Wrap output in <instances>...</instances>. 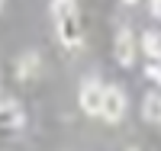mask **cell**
<instances>
[{
  "mask_svg": "<svg viewBox=\"0 0 161 151\" xmlns=\"http://www.w3.org/2000/svg\"><path fill=\"white\" fill-rule=\"evenodd\" d=\"M103 93H106V84L97 77H87L84 84H80V93H77V103L84 109L87 116H100L103 109Z\"/></svg>",
  "mask_w": 161,
  "mask_h": 151,
  "instance_id": "cell-3",
  "label": "cell"
},
{
  "mask_svg": "<svg viewBox=\"0 0 161 151\" xmlns=\"http://www.w3.org/2000/svg\"><path fill=\"white\" fill-rule=\"evenodd\" d=\"M0 10H3V0H0Z\"/></svg>",
  "mask_w": 161,
  "mask_h": 151,
  "instance_id": "cell-11",
  "label": "cell"
},
{
  "mask_svg": "<svg viewBox=\"0 0 161 151\" xmlns=\"http://www.w3.org/2000/svg\"><path fill=\"white\" fill-rule=\"evenodd\" d=\"M39 64H42V61H39V51H26L23 58L16 61V77H19V80L36 77V74H39Z\"/></svg>",
  "mask_w": 161,
  "mask_h": 151,
  "instance_id": "cell-7",
  "label": "cell"
},
{
  "mask_svg": "<svg viewBox=\"0 0 161 151\" xmlns=\"http://www.w3.org/2000/svg\"><path fill=\"white\" fill-rule=\"evenodd\" d=\"M152 16L161 19V0H152Z\"/></svg>",
  "mask_w": 161,
  "mask_h": 151,
  "instance_id": "cell-9",
  "label": "cell"
},
{
  "mask_svg": "<svg viewBox=\"0 0 161 151\" xmlns=\"http://www.w3.org/2000/svg\"><path fill=\"white\" fill-rule=\"evenodd\" d=\"M113 55H116V64L119 67H132L136 64V55H139V39L129 26H119L116 39H113Z\"/></svg>",
  "mask_w": 161,
  "mask_h": 151,
  "instance_id": "cell-2",
  "label": "cell"
},
{
  "mask_svg": "<svg viewBox=\"0 0 161 151\" xmlns=\"http://www.w3.org/2000/svg\"><path fill=\"white\" fill-rule=\"evenodd\" d=\"M142 119L152 122V126H161V90L145 93V100H142Z\"/></svg>",
  "mask_w": 161,
  "mask_h": 151,
  "instance_id": "cell-6",
  "label": "cell"
},
{
  "mask_svg": "<svg viewBox=\"0 0 161 151\" xmlns=\"http://www.w3.org/2000/svg\"><path fill=\"white\" fill-rule=\"evenodd\" d=\"M142 51L148 55L152 61H158L161 58V32H155V29L142 32Z\"/></svg>",
  "mask_w": 161,
  "mask_h": 151,
  "instance_id": "cell-8",
  "label": "cell"
},
{
  "mask_svg": "<svg viewBox=\"0 0 161 151\" xmlns=\"http://www.w3.org/2000/svg\"><path fill=\"white\" fill-rule=\"evenodd\" d=\"M129 151H136V148H129Z\"/></svg>",
  "mask_w": 161,
  "mask_h": 151,
  "instance_id": "cell-12",
  "label": "cell"
},
{
  "mask_svg": "<svg viewBox=\"0 0 161 151\" xmlns=\"http://www.w3.org/2000/svg\"><path fill=\"white\" fill-rule=\"evenodd\" d=\"M126 93L119 90V87H106V93H103V109H100V119L103 122H110V126H116L119 119L126 116Z\"/></svg>",
  "mask_w": 161,
  "mask_h": 151,
  "instance_id": "cell-4",
  "label": "cell"
},
{
  "mask_svg": "<svg viewBox=\"0 0 161 151\" xmlns=\"http://www.w3.org/2000/svg\"><path fill=\"white\" fill-rule=\"evenodd\" d=\"M26 122V116H23V106L16 103V100H0V126L3 129H19Z\"/></svg>",
  "mask_w": 161,
  "mask_h": 151,
  "instance_id": "cell-5",
  "label": "cell"
},
{
  "mask_svg": "<svg viewBox=\"0 0 161 151\" xmlns=\"http://www.w3.org/2000/svg\"><path fill=\"white\" fill-rule=\"evenodd\" d=\"M52 19H55V32L61 45L68 51H80L84 29H80V16H77V0H52Z\"/></svg>",
  "mask_w": 161,
  "mask_h": 151,
  "instance_id": "cell-1",
  "label": "cell"
},
{
  "mask_svg": "<svg viewBox=\"0 0 161 151\" xmlns=\"http://www.w3.org/2000/svg\"><path fill=\"white\" fill-rule=\"evenodd\" d=\"M123 3H129V7H132V3H139V0H123Z\"/></svg>",
  "mask_w": 161,
  "mask_h": 151,
  "instance_id": "cell-10",
  "label": "cell"
}]
</instances>
